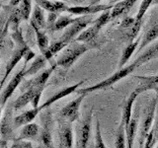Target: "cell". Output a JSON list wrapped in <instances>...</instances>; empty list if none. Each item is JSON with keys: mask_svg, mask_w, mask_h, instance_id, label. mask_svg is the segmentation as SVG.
<instances>
[{"mask_svg": "<svg viewBox=\"0 0 158 148\" xmlns=\"http://www.w3.org/2000/svg\"><path fill=\"white\" fill-rule=\"evenodd\" d=\"M99 34V31L96 29V27L92 25V26L86 28L84 31L79 35V36L74 39L75 42H79V43H88L92 41H94Z\"/></svg>", "mask_w": 158, "mask_h": 148, "instance_id": "cb8c5ba5", "label": "cell"}, {"mask_svg": "<svg viewBox=\"0 0 158 148\" xmlns=\"http://www.w3.org/2000/svg\"><path fill=\"white\" fill-rule=\"evenodd\" d=\"M80 17V16H79ZM79 17L77 18H72L69 15H65V16H59L56 20V26H54L53 31H60L62 29L68 28L70 25H72L73 23H75L77 20L79 19Z\"/></svg>", "mask_w": 158, "mask_h": 148, "instance_id": "f1b7e54d", "label": "cell"}, {"mask_svg": "<svg viewBox=\"0 0 158 148\" xmlns=\"http://www.w3.org/2000/svg\"><path fill=\"white\" fill-rule=\"evenodd\" d=\"M156 39H158V23H155L154 25H152V26L145 32V34L142 36L141 43H140L139 47H138L137 51L138 52L141 51L143 47L148 46L151 42H153Z\"/></svg>", "mask_w": 158, "mask_h": 148, "instance_id": "7402d4cb", "label": "cell"}, {"mask_svg": "<svg viewBox=\"0 0 158 148\" xmlns=\"http://www.w3.org/2000/svg\"><path fill=\"white\" fill-rule=\"evenodd\" d=\"M11 148H34L31 142L25 140H15Z\"/></svg>", "mask_w": 158, "mask_h": 148, "instance_id": "60d3db41", "label": "cell"}, {"mask_svg": "<svg viewBox=\"0 0 158 148\" xmlns=\"http://www.w3.org/2000/svg\"><path fill=\"white\" fill-rule=\"evenodd\" d=\"M20 14H21L22 20L28 21L31 18L32 12V0H21L20 2V7L18 8Z\"/></svg>", "mask_w": 158, "mask_h": 148, "instance_id": "4dcf8cb0", "label": "cell"}, {"mask_svg": "<svg viewBox=\"0 0 158 148\" xmlns=\"http://www.w3.org/2000/svg\"><path fill=\"white\" fill-rule=\"evenodd\" d=\"M42 88H35V87H30L27 89V91L23 93L21 96H19L16 101L13 103V108L15 110H21L24 107H26L29 103H31L34 96L36 95V93Z\"/></svg>", "mask_w": 158, "mask_h": 148, "instance_id": "2e32d148", "label": "cell"}, {"mask_svg": "<svg viewBox=\"0 0 158 148\" xmlns=\"http://www.w3.org/2000/svg\"><path fill=\"white\" fill-rule=\"evenodd\" d=\"M56 67V64H53L52 67H49L48 69H46V70H44L40 75H38L36 78H34L32 81H30L28 83V86H27V89L30 88V87H35V88H44L46 86V84L48 80V78L51 77L52 73L53 72L54 68Z\"/></svg>", "mask_w": 158, "mask_h": 148, "instance_id": "e0dca14e", "label": "cell"}, {"mask_svg": "<svg viewBox=\"0 0 158 148\" xmlns=\"http://www.w3.org/2000/svg\"><path fill=\"white\" fill-rule=\"evenodd\" d=\"M95 148H107L106 144L104 143L102 133H101V126L100 121H97L96 122V135H95Z\"/></svg>", "mask_w": 158, "mask_h": 148, "instance_id": "8d00e7d4", "label": "cell"}, {"mask_svg": "<svg viewBox=\"0 0 158 148\" xmlns=\"http://www.w3.org/2000/svg\"><path fill=\"white\" fill-rule=\"evenodd\" d=\"M136 1L137 0H123V1L114 4V7L111 9V20L127 14Z\"/></svg>", "mask_w": 158, "mask_h": 148, "instance_id": "9a60e30c", "label": "cell"}, {"mask_svg": "<svg viewBox=\"0 0 158 148\" xmlns=\"http://www.w3.org/2000/svg\"><path fill=\"white\" fill-rule=\"evenodd\" d=\"M47 61H48V59L44 57V56H43V54L35 57L32 64L29 66V68L26 69V77L27 76H33V75H35V74H37L42 68H44V66H46Z\"/></svg>", "mask_w": 158, "mask_h": 148, "instance_id": "603a6c76", "label": "cell"}, {"mask_svg": "<svg viewBox=\"0 0 158 148\" xmlns=\"http://www.w3.org/2000/svg\"><path fill=\"white\" fill-rule=\"evenodd\" d=\"M76 2H82V0H75Z\"/></svg>", "mask_w": 158, "mask_h": 148, "instance_id": "816d5d0a", "label": "cell"}, {"mask_svg": "<svg viewBox=\"0 0 158 148\" xmlns=\"http://www.w3.org/2000/svg\"><path fill=\"white\" fill-rule=\"evenodd\" d=\"M92 21H93L92 15L80 16L75 23H73L68 28H66V31L64 32V34L61 36L60 39H62V41H64L69 44L71 42H73L84 30L88 28V25L91 24Z\"/></svg>", "mask_w": 158, "mask_h": 148, "instance_id": "277c9868", "label": "cell"}, {"mask_svg": "<svg viewBox=\"0 0 158 148\" xmlns=\"http://www.w3.org/2000/svg\"><path fill=\"white\" fill-rule=\"evenodd\" d=\"M133 77L140 80L137 88L135 89L139 94L146 92L148 90H155L158 87V74H156V75H149V76L135 75Z\"/></svg>", "mask_w": 158, "mask_h": 148, "instance_id": "5bb4252c", "label": "cell"}, {"mask_svg": "<svg viewBox=\"0 0 158 148\" xmlns=\"http://www.w3.org/2000/svg\"><path fill=\"white\" fill-rule=\"evenodd\" d=\"M137 118L132 117L130 122L128 126L126 128V136H127V148H132L133 147V141H135V137L136 134V130H137Z\"/></svg>", "mask_w": 158, "mask_h": 148, "instance_id": "4316f807", "label": "cell"}, {"mask_svg": "<svg viewBox=\"0 0 158 148\" xmlns=\"http://www.w3.org/2000/svg\"><path fill=\"white\" fill-rule=\"evenodd\" d=\"M114 5L111 4H90L88 6H71L67 9V12L76 16H88L99 12H104L108 9H112Z\"/></svg>", "mask_w": 158, "mask_h": 148, "instance_id": "9c48e42d", "label": "cell"}, {"mask_svg": "<svg viewBox=\"0 0 158 148\" xmlns=\"http://www.w3.org/2000/svg\"><path fill=\"white\" fill-rule=\"evenodd\" d=\"M29 49H30V47L27 46L26 43L23 41L21 43H20V47L14 51V52L12 53V56L10 57V59L8 60L6 68H5V73H4L3 79L0 81V89H1V87L4 85V83L6 82L8 76L10 75V73L12 72L14 67L17 65V64L19 63V61L21 60L23 57H25V56H26V53Z\"/></svg>", "mask_w": 158, "mask_h": 148, "instance_id": "52a82bcc", "label": "cell"}, {"mask_svg": "<svg viewBox=\"0 0 158 148\" xmlns=\"http://www.w3.org/2000/svg\"><path fill=\"white\" fill-rule=\"evenodd\" d=\"M34 57H36V53H35L31 48L29 49V51H27L26 56H25V64H28V62L31 60V59H33Z\"/></svg>", "mask_w": 158, "mask_h": 148, "instance_id": "7bdbcfd3", "label": "cell"}, {"mask_svg": "<svg viewBox=\"0 0 158 148\" xmlns=\"http://www.w3.org/2000/svg\"><path fill=\"white\" fill-rule=\"evenodd\" d=\"M67 46H68L67 43H65L64 41H62V39H59L58 41L53 42V43H52L51 44H49L48 48L43 53V56H44V57H46L48 60H51L52 57L54 56V54H56L57 52L62 51V49L64 47H66Z\"/></svg>", "mask_w": 158, "mask_h": 148, "instance_id": "d4e9b609", "label": "cell"}, {"mask_svg": "<svg viewBox=\"0 0 158 148\" xmlns=\"http://www.w3.org/2000/svg\"><path fill=\"white\" fill-rule=\"evenodd\" d=\"M142 21H143V20H140V21H137V20H135V23L133 24L130 29L127 30L126 38H127V41L130 42V43H132V42H135L133 39L137 37V35H138V33H139L140 29L142 27V24H143Z\"/></svg>", "mask_w": 158, "mask_h": 148, "instance_id": "1f68e13d", "label": "cell"}, {"mask_svg": "<svg viewBox=\"0 0 158 148\" xmlns=\"http://www.w3.org/2000/svg\"><path fill=\"white\" fill-rule=\"evenodd\" d=\"M42 111V108L39 107L37 109H31L26 112L22 113L21 115L17 116L16 117L13 118V125L15 127H21L24 125H27L29 123L33 122V121L36 118V117L40 113V112Z\"/></svg>", "mask_w": 158, "mask_h": 148, "instance_id": "8fae6325", "label": "cell"}, {"mask_svg": "<svg viewBox=\"0 0 158 148\" xmlns=\"http://www.w3.org/2000/svg\"><path fill=\"white\" fill-rule=\"evenodd\" d=\"M85 82V80H81L80 82H78L76 84H74V85H70V86H68L66 88H64V89H61L60 91H58L56 92V94H54L53 96H52L51 98L48 99V101H46L42 106H40L42 108V110L43 109H48V107H51L53 103H56L59 100H61L62 98L64 97H66L68 95H70L71 93H74V92H76L77 91V89L80 87V85H82V84Z\"/></svg>", "mask_w": 158, "mask_h": 148, "instance_id": "30bf717a", "label": "cell"}, {"mask_svg": "<svg viewBox=\"0 0 158 148\" xmlns=\"http://www.w3.org/2000/svg\"><path fill=\"white\" fill-rule=\"evenodd\" d=\"M111 20V9H108L106 11L102 12V14L99 16L95 21H94V26L96 27V29L99 32L101 31V29L105 26V25Z\"/></svg>", "mask_w": 158, "mask_h": 148, "instance_id": "836d02e7", "label": "cell"}, {"mask_svg": "<svg viewBox=\"0 0 158 148\" xmlns=\"http://www.w3.org/2000/svg\"><path fill=\"white\" fill-rule=\"evenodd\" d=\"M1 110H2V107L0 106V121H1V112H2Z\"/></svg>", "mask_w": 158, "mask_h": 148, "instance_id": "c3c4849f", "label": "cell"}, {"mask_svg": "<svg viewBox=\"0 0 158 148\" xmlns=\"http://www.w3.org/2000/svg\"><path fill=\"white\" fill-rule=\"evenodd\" d=\"M59 17L58 13H49L48 16V20H47V28L53 31L54 26H56V20Z\"/></svg>", "mask_w": 158, "mask_h": 148, "instance_id": "f35d334b", "label": "cell"}, {"mask_svg": "<svg viewBox=\"0 0 158 148\" xmlns=\"http://www.w3.org/2000/svg\"><path fill=\"white\" fill-rule=\"evenodd\" d=\"M30 22H31L32 27L39 28L40 30L47 28V22H46V18H44V9L40 7L39 5L35 6L34 12L31 16V19H30Z\"/></svg>", "mask_w": 158, "mask_h": 148, "instance_id": "d6986e66", "label": "cell"}, {"mask_svg": "<svg viewBox=\"0 0 158 148\" xmlns=\"http://www.w3.org/2000/svg\"><path fill=\"white\" fill-rule=\"evenodd\" d=\"M39 125L35 122H31L27 125H24L20 131L19 136L16 138V140H28L34 139L39 134Z\"/></svg>", "mask_w": 158, "mask_h": 148, "instance_id": "ffe728a7", "label": "cell"}, {"mask_svg": "<svg viewBox=\"0 0 158 148\" xmlns=\"http://www.w3.org/2000/svg\"></svg>", "mask_w": 158, "mask_h": 148, "instance_id": "9f6ffc18", "label": "cell"}, {"mask_svg": "<svg viewBox=\"0 0 158 148\" xmlns=\"http://www.w3.org/2000/svg\"><path fill=\"white\" fill-rule=\"evenodd\" d=\"M26 69H27V64L24 63L23 68L15 74L14 77L11 79V81L7 84V87L5 88V90L1 93V96H0V104H1V107L5 106V104L9 100V98L12 96V94L16 90V88L20 85V83L22 82L23 79L26 77Z\"/></svg>", "mask_w": 158, "mask_h": 148, "instance_id": "ba28073f", "label": "cell"}, {"mask_svg": "<svg viewBox=\"0 0 158 148\" xmlns=\"http://www.w3.org/2000/svg\"><path fill=\"white\" fill-rule=\"evenodd\" d=\"M12 109L8 108L3 118L1 120V123H0V134L3 138H7L10 136L12 132Z\"/></svg>", "mask_w": 158, "mask_h": 148, "instance_id": "ac0fdd59", "label": "cell"}, {"mask_svg": "<svg viewBox=\"0 0 158 148\" xmlns=\"http://www.w3.org/2000/svg\"><path fill=\"white\" fill-rule=\"evenodd\" d=\"M21 0H10V5L11 6H17L18 4H20Z\"/></svg>", "mask_w": 158, "mask_h": 148, "instance_id": "f6af8a7d", "label": "cell"}, {"mask_svg": "<svg viewBox=\"0 0 158 148\" xmlns=\"http://www.w3.org/2000/svg\"><path fill=\"white\" fill-rule=\"evenodd\" d=\"M152 128H153V130H154V138H155V140L158 141V117H156L155 122H154V125H153Z\"/></svg>", "mask_w": 158, "mask_h": 148, "instance_id": "ee69618b", "label": "cell"}, {"mask_svg": "<svg viewBox=\"0 0 158 148\" xmlns=\"http://www.w3.org/2000/svg\"><path fill=\"white\" fill-rule=\"evenodd\" d=\"M156 148H158V145H157V146H156Z\"/></svg>", "mask_w": 158, "mask_h": 148, "instance_id": "db71d44e", "label": "cell"}, {"mask_svg": "<svg viewBox=\"0 0 158 148\" xmlns=\"http://www.w3.org/2000/svg\"><path fill=\"white\" fill-rule=\"evenodd\" d=\"M156 142L157 141L154 138V130H153V128H151V130L149 131V133H148V135H147L146 139L144 141L143 148H153Z\"/></svg>", "mask_w": 158, "mask_h": 148, "instance_id": "74e56055", "label": "cell"}, {"mask_svg": "<svg viewBox=\"0 0 158 148\" xmlns=\"http://www.w3.org/2000/svg\"><path fill=\"white\" fill-rule=\"evenodd\" d=\"M0 145H1V143H0Z\"/></svg>", "mask_w": 158, "mask_h": 148, "instance_id": "11a10c76", "label": "cell"}, {"mask_svg": "<svg viewBox=\"0 0 158 148\" xmlns=\"http://www.w3.org/2000/svg\"><path fill=\"white\" fill-rule=\"evenodd\" d=\"M20 20H22V17H21V14H20L19 9H17L13 12L11 17H10V19L8 20V24L10 25V27H11L13 31H17L18 30Z\"/></svg>", "mask_w": 158, "mask_h": 148, "instance_id": "d590c367", "label": "cell"}, {"mask_svg": "<svg viewBox=\"0 0 158 148\" xmlns=\"http://www.w3.org/2000/svg\"><path fill=\"white\" fill-rule=\"evenodd\" d=\"M158 56V43H154L153 46H151L148 49L143 52L140 56H138L135 61L132 63H131L130 65L125 66L122 69H118V71H116L114 74L110 77H108L105 80H103L101 82H99L98 84H95V85L89 86V87H85L82 89H77V93L78 94H85V95H88V94L93 93L98 90H102V89H106L108 87L113 86L114 84H116L117 82H118L122 79H123L125 77L128 76L131 72H133L136 68H138L139 66L143 65L144 63L148 62L151 59L155 58Z\"/></svg>", "mask_w": 158, "mask_h": 148, "instance_id": "6da1fadb", "label": "cell"}, {"mask_svg": "<svg viewBox=\"0 0 158 148\" xmlns=\"http://www.w3.org/2000/svg\"><path fill=\"white\" fill-rule=\"evenodd\" d=\"M120 1H123V0H110V1H109V4L113 5V4H116V3L120 2Z\"/></svg>", "mask_w": 158, "mask_h": 148, "instance_id": "bcb514c9", "label": "cell"}, {"mask_svg": "<svg viewBox=\"0 0 158 148\" xmlns=\"http://www.w3.org/2000/svg\"><path fill=\"white\" fill-rule=\"evenodd\" d=\"M152 2H153V0H143L140 4V6H139V9H138V12L136 14V16H135V20H137V21L143 20L144 14L147 12V10L149 9Z\"/></svg>", "mask_w": 158, "mask_h": 148, "instance_id": "e575fe53", "label": "cell"}, {"mask_svg": "<svg viewBox=\"0 0 158 148\" xmlns=\"http://www.w3.org/2000/svg\"><path fill=\"white\" fill-rule=\"evenodd\" d=\"M87 95L85 94H79V96L74 99L73 101H71L70 103H68L66 106H64L59 115L62 118H65L68 121H77L79 117H80V106H81V103L84 100Z\"/></svg>", "mask_w": 158, "mask_h": 148, "instance_id": "8992f818", "label": "cell"}, {"mask_svg": "<svg viewBox=\"0 0 158 148\" xmlns=\"http://www.w3.org/2000/svg\"><path fill=\"white\" fill-rule=\"evenodd\" d=\"M60 140L61 145L64 148H72L73 146V132L69 125L62 126L60 130Z\"/></svg>", "mask_w": 158, "mask_h": 148, "instance_id": "484cf974", "label": "cell"}, {"mask_svg": "<svg viewBox=\"0 0 158 148\" xmlns=\"http://www.w3.org/2000/svg\"><path fill=\"white\" fill-rule=\"evenodd\" d=\"M139 41H140V39H136L135 42H132L131 43H128L127 46L125 47V49H123V52H122V56L120 58V62H118V69H122V68H123L127 65V61L131 59L133 52L135 51L137 46L139 44Z\"/></svg>", "mask_w": 158, "mask_h": 148, "instance_id": "44dd1931", "label": "cell"}, {"mask_svg": "<svg viewBox=\"0 0 158 148\" xmlns=\"http://www.w3.org/2000/svg\"><path fill=\"white\" fill-rule=\"evenodd\" d=\"M41 139L43 142V145L46 148H53L52 133H51V130H49V127H48V123H44L43 128H42Z\"/></svg>", "mask_w": 158, "mask_h": 148, "instance_id": "d6a6232c", "label": "cell"}, {"mask_svg": "<svg viewBox=\"0 0 158 148\" xmlns=\"http://www.w3.org/2000/svg\"><path fill=\"white\" fill-rule=\"evenodd\" d=\"M44 88L40 89V90H39V91L36 93V95L34 96L33 100H32V102H31V104H32L33 108L37 109V108H39V107H40V106H39V104H40V101H41V98H42V93H43V91H44Z\"/></svg>", "mask_w": 158, "mask_h": 148, "instance_id": "b9f144b4", "label": "cell"}, {"mask_svg": "<svg viewBox=\"0 0 158 148\" xmlns=\"http://www.w3.org/2000/svg\"><path fill=\"white\" fill-rule=\"evenodd\" d=\"M139 95V93H138L136 90H133L130 96L127 97V99L125 102V105H123V113H122V122L125 125L126 128L128 126L130 125V122L131 121V113H132V106H133V103H135V99L137 98V96Z\"/></svg>", "mask_w": 158, "mask_h": 148, "instance_id": "7c38bea8", "label": "cell"}, {"mask_svg": "<svg viewBox=\"0 0 158 148\" xmlns=\"http://www.w3.org/2000/svg\"><path fill=\"white\" fill-rule=\"evenodd\" d=\"M158 103V96H156L154 99H152V101L148 104L144 111V115L141 121L140 130H139V148H143L144 145V141L148 135V133L151 130V126L153 125V121H154L155 117V110Z\"/></svg>", "mask_w": 158, "mask_h": 148, "instance_id": "3957f363", "label": "cell"}, {"mask_svg": "<svg viewBox=\"0 0 158 148\" xmlns=\"http://www.w3.org/2000/svg\"><path fill=\"white\" fill-rule=\"evenodd\" d=\"M92 117H93V110L89 112L84 120L79 122L77 127V143L76 148H87L88 142L90 139L91 133V125H92Z\"/></svg>", "mask_w": 158, "mask_h": 148, "instance_id": "5b68a950", "label": "cell"}, {"mask_svg": "<svg viewBox=\"0 0 158 148\" xmlns=\"http://www.w3.org/2000/svg\"><path fill=\"white\" fill-rule=\"evenodd\" d=\"M37 5L43 8L44 10H47L49 13H61L67 12V9L69 8L67 4L64 1H52V0H36Z\"/></svg>", "mask_w": 158, "mask_h": 148, "instance_id": "4fadbf2b", "label": "cell"}, {"mask_svg": "<svg viewBox=\"0 0 158 148\" xmlns=\"http://www.w3.org/2000/svg\"><path fill=\"white\" fill-rule=\"evenodd\" d=\"M100 1H103V0H92V1H91V4H97V3H99V2H100Z\"/></svg>", "mask_w": 158, "mask_h": 148, "instance_id": "7dc6e473", "label": "cell"}, {"mask_svg": "<svg viewBox=\"0 0 158 148\" xmlns=\"http://www.w3.org/2000/svg\"><path fill=\"white\" fill-rule=\"evenodd\" d=\"M127 136H126V126L121 121L120 125L118 127L117 134H116V141H115V147L116 148H127Z\"/></svg>", "mask_w": 158, "mask_h": 148, "instance_id": "f546056e", "label": "cell"}, {"mask_svg": "<svg viewBox=\"0 0 158 148\" xmlns=\"http://www.w3.org/2000/svg\"><path fill=\"white\" fill-rule=\"evenodd\" d=\"M155 92H156V96H158V87L155 89Z\"/></svg>", "mask_w": 158, "mask_h": 148, "instance_id": "681fc988", "label": "cell"}, {"mask_svg": "<svg viewBox=\"0 0 158 148\" xmlns=\"http://www.w3.org/2000/svg\"><path fill=\"white\" fill-rule=\"evenodd\" d=\"M87 51H89L87 43L73 41L68 44V47L64 49L61 56L57 58L56 65L60 66L67 71L77 61V59L82 56Z\"/></svg>", "mask_w": 158, "mask_h": 148, "instance_id": "7a4b0ae2", "label": "cell"}, {"mask_svg": "<svg viewBox=\"0 0 158 148\" xmlns=\"http://www.w3.org/2000/svg\"><path fill=\"white\" fill-rule=\"evenodd\" d=\"M35 30V33H36V37H37V43L41 53L43 54L44 51L48 48L49 44H48V38L46 34H44L42 30H40L39 28L33 27Z\"/></svg>", "mask_w": 158, "mask_h": 148, "instance_id": "83f0119b", "label": "cell"}, {"mask_svg": "<svg viewBox=\"0 0 158 148\" xmlns=\"http://www.w3.org/2000/svg\"><path fill=\"white\" fill-rule=\"evenodd\" d=\"M52 1H64V0H52Z\"/></svg>", "mask_w": 158, "mask_h": 148, "instance_id": "f907efd6", "label": "cell"}, {"mask_svg": "<svg viewBox=\"0 0 158 148\" xmlns=\"http://www.w3.org/2000/svg\"><path fill=\"white\" fill-rule=\"evenodd\" d=\"M135 23V18L127 16V17H125V18L122 20L121 25H120V28L123 29V30H128Z\"/></svg>", "mask_w": 158, "mask_h": 148, "instance_id": "ab89813d", "label": "cell"}, {"mask_svg": "<svg viewBox=\"0 0 158 148\" xmlns=\"http://www.w3.org/2000/svg\"><path fill=\"white\" fill-rule=\"evenodd\" d=\"M0 9H1V4H0Z\"/></svg>", "mask_w": 158, "mask_h": 148, "instance_id": "f5cc1de1", "label": "cell"}]
</instances>
